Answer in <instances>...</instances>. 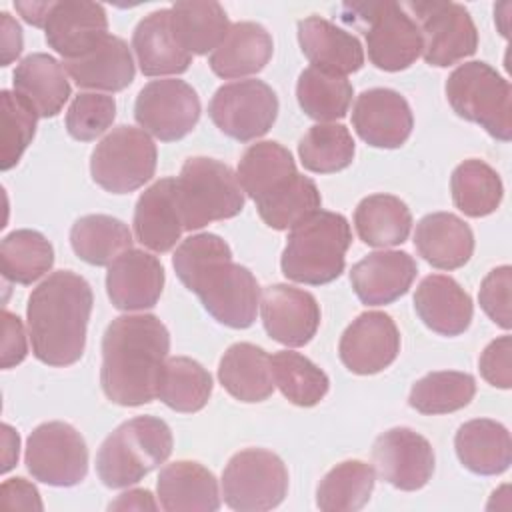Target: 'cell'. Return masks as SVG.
<instances>
[{"mask_svg":"<svg viewBox=\"0 0 512 512\" xmlns=\"http://www.w3.org/2000/svg\"><path fill=\"white\" fill-rule=\"evenodd\" d=\"M400 352V332L384 312L360 314L342 334L338 354L354 374H376L388 368Z\"/></svg>","mask_w":512,"mask_h":512,"instance_id":"obj_17","label":"cell"},{"mask_svg":"<svg viewBox=\"0 0 512 512\" xmlns=\"http://www.w3.org/2000/svg\"><path fill=\"white\" fill-rule=\"evenodd\" d=\"M26 354H28V344H26V332H24L22 320L4 308L2 310V368L8 370L20 364L26 358Z\"/></svg>","mask_w":512,"mask_h":512,"instance_id":"obj_50","label":"cell"},{"mask_svg":"<svg viewBox=\"0 0 512 512\" xmlns=\"http://www.w3.org/2000/svg\"><path fill=\"white\" fill-rule=\"evenodd\" d=\"M172 266L216 322L238 330L254 324L260 286L246 266L232 262V250L220 236H188L176 248Z\"/></svg>","mask_w":512,"mask_h":512,"instance_id":"obj_1","label":"cell"},{"mask_svg":"<svg viewBox=\"0 0 512 512\" xmlns=\"http://www.w3.org/2000/svg\"><path fill=\"white\" fill-rule=\"evenodd\" d=\"M14 6L28 24L44 28V22L52 8V2H16Z\"/></svg>","mask_w":512,"mask_h":512,"instance_id":"obj_55","label":"cell"},{"mask_svg":"<svg viewBox=\"0 0 512 512\" xmlns=\"http://www.w3.org/2000/svg\"><path fill=\"white\" fill-rule=\"evenodd\" d=\"M376 472L390 486L414 492L428 484L434 472L430 442L410 428H390L372 446Z\"/></svg>","mask_w":512,"mask_h":512,"instance_id":"obj_15","label":"cell"},{"mask_svg":"<svg viewBox=\"0 0 512 512\" xmlns=\"http://www.w3.org/2000/svg\"><path fill=\"white\" fill-rule=\"evenodd\" d=\"M352 84L346 76L322 72L314 66L298 76L296 98L306 116L322 122L344 118L352 104Z\"/></svg>","mask_w":512,"mask_h":512,"instance_id":"obj_42","label":"cell"},{"mask_svg":"<svg viewBox=\"0 0 512 512\" xmlns=\"http://www.w3.org/2000/svg\"><path fill=\"white\" fill-rule=\"evenodd\" d=\"M48 46L62 60H76L94 50L108 36L104 6L86 0L52 2L44 22Z\"/></svg>","mask_w":512,"mask_h":512,"instance_id":"obj_18","label":"cell"},{"mask_svg":"<svg viewBox=\"0 0 512 512\" xmlns=\"http://www.w3.org/2000/svg\"><path fill=\"white\" fill-rule=\"evenodd\" d=\"M2 510H42L44 504L36 486L24 478H8L0 486Z\"/></svg>","mask_w":512,"mask_h":512,"instance_id":"obj_51","label":"cell"},{"mask_svg":"<svg viewBox=\"0 0 512 512\" xmlns=\"http://www.w3.org/2000/svg\"><path fill=\"white\" fill-rule=\"evenodd\" d=\"M224 390L240 402H262L274 392L272 364L264 348L250 342L232 344L218 366Z\"/></svg>","mask_w":512,"mask_h":512,"instance_id":"obj_30","label":"cell"},{"mask_svg":"<svg viewBox=\"0 0 512 512\" xmlns=\"http://www.w3.org/2000/svg\"><path fill=\"white\" fill-rule=\"evenodd\" d=\"M174 194L184 230L234 218L244 208V190L236 174L206 156L188 158L174 178Z\"/></svg>","mask_w":512,"mask_h":512,"instance_id":"obj_6","label":"cell"},{"mask_svg":"<svg viewBox=\"0 0 512 512\" xmlns=\"http://www.w3.org/2000/svg\"><path fill=\"white\" fill-rule=\"evenodd\" d=\"M374 468L362 460H346L324 474L316 488V506L324 512L360 510L374 490Z\"/></svg>","mask_w":512,"mask_h":512,"instance_id":"obj_38","label":"cell"},{"mask_svg":"<svg viewBox=\"0 0 512 512\" xmlns=\"http://www.w3.org/2000/svg\"><path fill=\"white\" fill-rule=\"evenodd\" d=\"M62 66L80 88L108 92H118L130 86L136 72L128 44L112 34L88 54L76 60H64Z\"/></svg>","mask_w":512,"mask_h":512,"instance_id":"obj_29","label":"cell"},{"mask_svg":"<svg viewBox=\"0 0 512 512\" xmlns=\"http://www.w3.org/2000/svg\"><path fill=\"white\" fill-rule=\"evenodd\" d=\"M322 196L312 178L294 174L284 184L256 200V208L266 226L288 230L302 222L312 212L320 210Z\"/></svg>","mask_w":512,"mask_h":512,"instance_id":"obj_40","label":"cell"},{"mask_svg":"<svg viewBox=\"0 0 512 512\" xmlns=\"http://www.w3.org/2000/svg\"><path fill=\"white\" fill-rule=\"evenodd\" d=\"M260 316L268 336L290 348L308 344L320 326L316 298L288 284H272L262 290Z\"/></svg>","mask_w":512,"mask_h":512,"instance_id":"obj_16","label":"cell"},{"mask_svg":"<svg viewBox=\"0 0 512 512\" xmlns=\"http://www.w3.org/2000/svg\"><path fill=\"white\" fill-rule=\"evenodd\" d=\"M270 364L274 384L280 388L284 398L296 406H316L330 388L328 376L312 360L298 352H276L270 356Z\"/></svg>","mask_w":512,"mask_h":512,"instance_id":"obj_43","label":"cell"},{"mask_svg":"<svg viewBox=\"0 0 512 512\" xmlns=\"http://www.w3.org/2000/svg\"><path fill=\"white\" fill-rule=\"evenodd\" d=\"M450 190L454 206L470 218L492 214L500 206L504 194L498 172L476 158L464 160L454 168Z\"/></svg>","mask_w":512,"mask_h":512,"instance_id":"obj_39","label":"cell"},{"mask_svg":"<svg viewBox=\"0 0 512 512\" xmlns=\"http://www.w3.org/2000/svg\"><path fill=\"white\" fill-rule=\"evenodd\" d=\"M414 246L434 268L456 270L470 260L474 252V234L456 214L434 212L416 224Z\"/></svg>","mask_w":512,"mask_h":512,"instance_id":"obj_26","label":"cell"},{"mask_svg":"<svg viewBox=\"0 0 512 512\" xmlns=\"http://www.w3.org/2000/svg\"><path fill=\"white\" fill-rule=\"evenodd\" d=\"M358 238L374 248L402 244L412 230L410 208L392 194L366 196L354 212Z\"/></svg>","mask_w":512,"mask_h":512,"instance_id":"obj_34","label":"cell"},{"mask_svg":"<svg viewBox=\"0 0 512 512\" xmlns=\"http://www.w3.org/2000/svg\"><path fill=\"white\" fill-rule=\"evenodd\" d=\"M416 272V262L408 252L380 250L352 266L350 282L362 304L382 306L404 296Z\"/></svg>","mask_w":512,"mask_h":512,"instance_id":"obj_21","label":"cell"},{"mask_svg":"<svg viewBox=\"0 0 512 512\" xmlns=\"http://www.w3.org/2000/svg\"><path fill=\"white\" fill-rule=\"evenodd\" d=\"M352 230L342 214L316 210L290 228L280 268L282 274L300 284L320 286L344 272Z\"/></svg>","mask_w":512,"mask_h":512,"instance_id":"obj_4","label":"cell"},{"mask_svg":"<svg viewBox=\"0 0 512 512\" xmlns=\"http://www.w3.org/2000/svg\"><path fill=\"white\" fill-rule=\"evenodd\" d=\"M292 154L278 142H256L240 158L236 178L242 190L256 202L296 174Z\"/></svg>","mask_w":512,"mask_h":512,"instance_id":"obj_36","label":"cell"},{"mask_svg":"<svg viewBox=\"0 0 512 512\" xmlns=\"http://www.w3.org/2000/svg\"><path fill=\"white\" fill-rule=\"evenodd\" d=\"M272 36L256 22L230 24L226 38L210 54V68L220 78H242L260 72L272 58Z\"/></svg>","mask_w":512,"mask_h":512,"instance_id":"obj_32","label":"cell"},{"mask_svg":"<svg viewBox=\"0 0 512 512\" xmlns=\"http://www.w3.org/2000/svg\"><path fill=\"white\" fill-rule=\"evenodd\" d=\"M354 140L342 124H316L298 144V156L306 170L332 174L344 170L354 160Z\"/></svg>","mask_w":512,"mask_h":512,"instance_id":"obj_45","label":"cell"},{"mask_svg":"<svg viewBox=\"0 0 512 512\" xmlns=\"http://www.w3.org/2000/svg\"><path fill=\"white\" fill-rule=\"evenodd\" d=\"M510 354H512V338L510 336H500L496 340H492L480 360V374L482 378L502 390H508L512 386V362H510Z\"/></svg>","mask_w":512,"mask_h":512,"instance_id":"obj_49","label":"cell"},{"mask_svg":"<svg viewBox=\"0 0 512 512\" xmlns=\"http://www.w3.org/2000/svg\"><path fill=\"white\" fill-rule=\"evenodd\" d=\"M132 48L144 76L182 74L192 62V54L174 38L170 8L156 10L138 22L132 34Z\"/></svg>","mask_w":512,"mask_h":512,"instance_id":"obj_27","label":"cell"},{"mask_svg":"<svg viewBox=\"0 0 512 512\" xmlns=\"http://www.w3.org/2000/svg\"><path fill=\"white\" fill-rule=\"evenodd\" d=\"M170 352V334L154 314H126L112 320L102 336L100 384L120 406H142L156 398Z\"/></svg>","mask_w":512,"mask_h":512,"instance_id":"obj_2","label":"cell"},{"mask_svg":"<svg viewBox=\"0 0 512 512\" xmlns=\"http://www.w3.org/2000/svg\"><path fill=\"white\" fill-rule=\"evenodd\" d=\"M160 504L144 488H134L120 494L114 502L108 504V510H158Z\"/></svg>","mask_w":512,"mask_h":512,"instance_id":"obj_53","label":"cell"},{"mask_svg":"<svg viewBox=\"0 0 512 512\" xmlns=\"http://www.w3.org/2000/svg\"><path fill=\"white\" fill-rule=\"evenodd\" d=\"M2 276L14 284H32L54 264V248L36 230H14L0 244Z\"/></svg>","mask_w":512,"mask_h":512,"instance_id":"obj_41","label":"cell"},{"mask_svg":"<svg viewBox=\"0 0 512 512\" xmlns=\"http://www.w3.org/2000/svg\"><path fill=\"white\" fill-rule=\"evenodd\" d=\"M0 52L2 66H8L22 52V28L8 12L0 14Z\"/></svg>","mask_w":512,"mask_h":512,"instance_id":"obj_52","label":"cell"},{"mask_svg":"<svg viewBox=\"0 0 512 512\" xmlns=\"http://www.w3.org/2000/svg\"><path fill=\"white\" fill-rule=\"evenodd\" d=\"M298 42L310 64L322 72L346 76L364 64V48L358 38L326 18L308 16L300 20Z\"/></svg>","mask_w":512,"mask_h":512,"instance_id":"obj_22","label":"cell"},{"mask_svg":"<svg viewBox=\"0 0 512 512\" xmlns=\"http://www.w3.org/2000/svg\"><path fill=\"white\" fill-rule=\"evenodd\" d=\"M92 304L90 284L70 270H58L40 282L26 306L34 356L48 366L78 362L86 346Z\"/></svg>","mask_w":512,"mask_h":512,"instance_id":"obj_3","label":"cell"},{"mask_svg":"<svg viewBox=\"0 0 512 512\" xmlns=\"http://www.w3.org/2000/svg\"><path fill=\"white\" fill-rule=\"evenodd\" d=\"M476 380L466 372H430L420 378L408 396V404L420 414H450L470 404Z\"/></svg>","mask_w":512,"mask_h":512,"instance_id":"obj_44","label":"cell"},{"mask_svg":"<svg viewBox=\"0 0 512 512\" xmlns=\"http://www.w3.org/2000/svg\"><path fill=\"white\" fill-rule=\"evenodd\" d=\"M212 394V376L196 360L188 356L168 358L160 380L156 398L176 412H198L208 404Z\"/></svg>","mask_w":512,"mask_h":512,"instance_id":"obj_37","label":"cell"},{"mask_svg":"<svg viewBox=\"0 0 512 512\" xmlns=\"http://www.w3.org/2000/svg\"><path fill=\"white\" fill-rule=\"evenodd\" d=\"M446 98L460 118L480 124L492 138H512V90L490 64L472 60L458 66L446 80Z\"/></svg>","mask_w":512,"mask_h":512,"instance_id":"obj_8","label":"cell"},{"mask_svg":"<svg viewBox=\"0 0 512 512\" xmlns=\"http://www.w3.org/2000/svg\"><path fill=\"white\" fill-rule=\"evenodd\" d=\"M414 308L420 320L436 334L458 336L468 330L474 314L468 292L450 276H426L414 294Z\"/></svg>","mask_w":512,"mask_h":512,"instance_id":"obj_23","label":"cell"},{"mask_svg":"<svg viewBox=\"0 0 512 512\" xmlns=\"http://www.w3.org/2000/svg\"><path fill=\"white\" fill-rule=\"evenodd\" d=\"M156 158V144L148 132L134 126H118L96 144L90 158V174L106 192L128 194L154 176Z\"/></svg>","mask_w":512,"mask_h":512,"instance_id":"obj_9","label":"cell"},{"mask_svg":"<svg viewBox=\"0 0 512 512\" xmlns=\"http://www.w3.org/2000/svg\"><path fill=\"white\" fill-rule=\"evenodd\" d=\"M116 118V102L112 96L82 92L66 112V130L74 140L90 142L102 136Z\"/></svg>","mask_w":512,"mask_h":512,"instance_id":"obj_47","label":"cell"},{"mask_svg":"<svg viewBox=\"0 0 512 512\" xmlns=\"http://www.w3.org/2000/svg\"><path fill=\"white\" fill-rule=\"evenodd\" d=\"M24 462L38 482L74 486L86 478L88 448L74 426L66 422H44L28 436Z\"/></svg>","mask_w":512,"mask_h":512,"instance_id":"obj_12","label":"cell"},{"mask_svg":"<svg viewBox=\"0 0 512 512\" xmlns=\"http://www.w3.org/2000/svg\"><path fill=\"white\" fill-rule=\"evenodd\" d=\"M174 38L188 54L214 52L230 30L228 16L218 2L184 0L170 8Z\"/></svg>","mask_w":512,"mask_h":512,"instance_id":"obj_33","label":"cell"},{"mask_svg":"<svg viewBox=\"0 0 512 512\" xmlns=\"http://www.w3.org/2000/svg\"><path fill=\"white\" fill-rule=\"evenodd\" d=\"M170 454V426L154 416H136L102 442L96 454V472L104 486L126 488L164 464Z\"/></svg>","mask_w":512,"mask_h":512,"instance_id":"obj_5","label":"cell"},{"mask_svg":"<svg viewBox=\"0 0 512 512\" xmlns=\"http://www.w3.org/2000/svg\"><path fill=\"white\" fill-rule=\"evenodd\" d=\"M158 502L166 512H214L220 492L214 474L198 462L178 460L160 470Z\"/></svg>","mask_w":512,"mask_h":512,"instance_id":"obj_25","label":"cell"},{"mask_svg":"<svg viewBox=\"0 0 512 512\" xmlns=\"http://www.w3.org/2000/svg\"><path fill=\"white\" fill-rule=\"evenodd\" d=\"M134 118L144 132L162 142H174L196 126L200 118V98L184 80H152L136 98Z\"/></svg>","mask_w":512,"mask_h":512,"instance_id":"obj_14","label":"cell"},{"mask_svg":"<svg viewBox=\"0 0 512 512\" xmlns=\"http://www.w3.org/2000/svg\"><path fill=\"white\" fill-rule=\"evenodd\" d=\"M2 472H8L18 462V448L20 436L10 424H2Z\"/></svg>","mask_w":512,"mask_h":512,"instance_id":"obj_54","label":"cell"},{"mask_svg":"<svg viewBox=\"0 0 512 512\" xmlns=\"http://www.w3.org/2000/svg\"><path fill=\"white\" fill-rule=\"evenodd\" d=\"M342 18L362 28L368 58L380 70L398 72L422 56L420 30L398 2H348Z\"/></svg>","mask_w":512,"mask_h":512,"instance_id":"obj_7","label":"cell"},{"mask_svg":"<svg viewBox=\"0 0 512 512\" xmlns=\"http://www.w3.org/2000/svg\"><path fill=\"white\" fill-rule=\"evenodd\" d=\"M2 106V170L18 164L36 132V110L16 92H0Z\"/></svg>","mask_w":512,"mask_h":512,"instance_id":"obj_46","label":"cell"},{"mask_svg":"<svg viewBox=\"0 0 512 512\" xmlns=\"http://www.w3.org/2000/svg\"><path fill=\"white\" fill-rule=\"evenodd\" d=\"M70 244L80 260L92 266H110L120 254L132 248V234L118 218L88 214L72 224Z\"/></svg>","mask_w":512,"mask_h":512,"instance_id":"obj_35","label":"cell"},{"mask_svg":"<svg viewBox=\"0 0 512 512\" xmlns=\"http://www.w3.org/2000/svg\"><path fill=\"white\" fill-rule=\"evenodd\" d=\"M510 288H512V268L498 266L486 274L480 284L478 300L488 318L504 330H510Z\"/></svg>","mask_w":512,"mask_h":512,"instance_id":"obj_48","label":"cell"},{"mask_svg":"<svg viewBox=\"0 0 512 512\" xmlns=\"http://www.w3.org/2000/svg\"><path fill=\"white\" fill-rule=\"evenodd\" d=\"M422 36V58L430 66H452L478 48V32L462 4L420 0L402 4Z\"/></svg>","mask_w":512,"mask_h":512,"instance_id":"obj_11","label":"cell"},{"mask_svg":"<svg viewBox=\"0 0 512 512\" xmlns=\"http://www.w3.org/2000/svg\"><path fill=\"white\" fill-rule=\"evenodd\" d=\"M164 288L160 260L144 250H126L106 272V292L114 308L124 312L156 306Z\"/></svg>","mask_w":512,"mask_h":512,"instance_id":"obj_20","label":"cell"},{"mask_svg":"<svg viewBox=\"0 0 512 512\" xmlns=\"http://www.w3.org/2000/svg\"><path fill=\"white\" fill-rule=\"evenodd\" d=\"M12 82L14 92L36 110L38 118H54L70 98L64 66L42 52L26 56L16 66Z\"/></svg>","mask_w":512,"mask_h":512,"instance_id":"obj_31","label":"cell"},{"mask_svg":"<svg viewBox=\"0 0 512 512\" xmlns=\"http://www.w3.org/2000/svg\"><path fill=\"white\" fill-rule=\"evenodd\" d=\"M352 126L356 134L374 148H398L412 134L414 116L400 92L372 88L356 98Z\"/></svg>","mask_w":512,"mask_h":512,"instance_id":"obj_19","label":"cell"},{"mask_svg":"<svg viewBox=\"0 0 512 512\" xmlns=\"http://www.w3.org/2000/svg\"><path fill=\"white\" fill-rule=\"evenodd\" d=\"M184 226L174 194V178L156 180L148 186L134 208L136 240L152 252H168L180 240Z\"/></svg>","mask_w":512,"mask_h":512,"instance_id":"obj_24","label":"cell"},{"mask_svg":"<svg viewBox=\"0 0 512 512\" xmlns=\"http://www.w3.org/2000/svg\"><path fill=\"white\" fill-rule=\"evenodd\" d=\"M208 114L226 136L250 142L272 128L278 116V98L262 80H238L216 90Z\"/></svg>","mask_w":512,"mask_h":512,"instance_id":"obj_13","label":"cell"},{"mask_svg":"<svg viewBox=\"0 0 512 512\" xmlns=\"http://www.w3.org/2000/svg\"><path fill=\"white\" fill-rule=\"evenodd\" d=\"M288 492V470L280 456L262 448L236 452L222 472V496L238 512L276 508Z\"/></svg>","mask_w":512,"mask_h":512,"instance_id":"obj_10","label":"cell"},{"mask_svg":"<svg viewBox=\"0 0 512 512\" xmlns=\"http://www.w3.org/2000/svg\"><path fill=\"white\" fill-rule=\"evenodd\" d=\"M454 448L462 466L480 476L502 474L512 462L510 432L490 418L464 422L454 436Z\"/></svg>","mask_w":512,"mask_h":512,"instance_id":"obj_28","label":"cell"}]
</instances>
